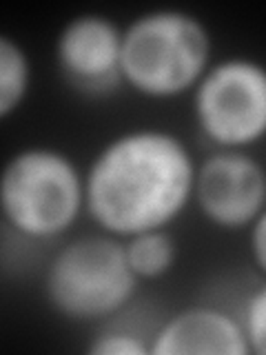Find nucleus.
<instances>
[{"instance_id":"1","label":"nucleus","mask_w":266,"mask_h":355,"mask_svg":"<svg viewBox=\"0 0 266 355\" xmlns=\"http://www.w3.org/2000/svg\"><path fill=\"white\" fill-rule=\"evenodd\" d=\"M197 162L166 129H131L96 153L85 175L87 214L100 231L127 240L166 229L193 200Z\"/></svg>"},{"instance_id":"2","label":"nucleus","mask_w":266,"mask_h":355,"mask_svg":"<svg viewBox=\"0 0 266 355\" xmlns=\"http://www.w3.org/2000/svg\"><path fill=\"white\" fill-rule=\"evenodd\" d=\"M213 38L206 25L184 9H153L125 27L122 83L151 100L193 92L209 71Z\"/></svg>"},{"instance_id":"3","label":"nucleus","mask_w":266,"mask_h":355,"mask_svg":"<svg viewBox=\"0 0 266 355\" xmlns=\"http://www.w3.org/2000/svg\"><path fill=\"white\" fill-rule=\"evenodd\" d=\"M0 207L7 225L29 240L69 231L87 209L85 175L73 158L53 147H27L7 160L0 178Z\"/></svg>"},{"instance_id":"4","label":"nucleus","mask_w":266,"mask_h":355,"mask_svg":"<svg viewBox=\"0 0 266 355\" xmlns=\"http://www.w3.org/2000/svg\"><path fill=\"white\" fill-rule=\"evenodd\" d=\"M125 240L109 233L76 238L53 255L44 271V297L71 322H96L116 315L138 291Z\"/></svg>"},{"instance_id":"5","label":"nucleus","mask_w":266,"mask_h":355,"mask_svg":"<svg viewBox=\"0 0 266 355\" xmlns=\"http://www.w3.org/2000/svg\"><path fill=\"white\" fill-rule=\"evenodd\" d=\"M193 118L218 149L247 151L266 138V64L218 60L193 89Z\"/></svg>"},{"instance_id":"6","label":"nucleus","mask_w":266,"mask_h":355,"mask_svg":"<svg viewBox=\"0 0 266 355\" xmlns=\"http://www.w3.org/2000/svg\"><path fill=\"white\" fill-rule=\"evenodd\" d=\"M193 200L213 227L247 229L266 209L264 166L247 151L218 149L197 162Z\"/></svg>"},{"instance_id":"7","label":"nucleus","mask_w":266,"mask_h":355,"mask_svg":"<svg viewBox=\"0 0 266 355\" xmlns=\"http://www.w3.org/2000/svg\"><path fill=\"white\" fill-rule=\"evenodd\" d=\"M122 36L125 29L103 14H80L64 22L55 60L69 87L87 96L114 92L122 83Z\"/></svg>"},{"instance_id":"8","label":"nucleus","mask_w":266,"mask_h":355,"mask_svg":"<svg viewBox=\"0 0 266 355\" xmlns=\"http://www.w3.org/2000/svg\"><path fill=\"white\" fill-rule=\"evenodd\" d=\"M151 355H249L242 322L215 306H186L153 333Z\"/></svg>"},{"instance_id":"9","label":"nucleus","mask_w":266,"mask_h":355,"mask_svg":"<svg viewBox=\"0 0 266 355\" xmlns=\"http://www.w3.org/2000/svg\"><path fill=\"white\" fill-rule=\"evenodd\" d=\"M127 260L140 282L160 280L177 260V244L166 229L144 231L125 240Z\"/></svg>"},{"instance_id":"10","label":"nucleus","mask_w":266,"mask_h":355,"mask_svg":"<svg viewBox=\"0 0 266 355\" xmlns=\"http://www.w3.org/2000/svg\"><path fill=\"white\" fill-rule=\"evenodd\" d=\"M31 89V60L25 47L7 33L0 36V118L22 107Z\"/></svg>"},{"instance_id":"11","label":"nucleus","mask_w":266,"mask_h":355,"mask_svg":"<svg viewBox=\"0 0 266 355\" xmlns=\"http://www.w3.org/2000/svg\"><path fill=\"white\" fill-rule=\"evenodd\" d=\"M240 322L251 353L266 355V282L247 297Z\"/></svg>"},{"instance_id":"12","label":"nucleus","mask_w":266,"mask_h":355,"mask_svg":"<svg viewBox=\"0 0 266 355\" xmlns=\"http://www.w3.org/2000/svg\"><path fill=\"white\" fill-rule=\"evenodd\" d=\"M91 355H147L149 344H144L138 336L127 331H107L87 347Z\"/></svg>"},{"instance_id":"13","label":"nucleus","mask_w":266,"mask_h":355,"mask_svg":"<svg viewBox=\"0 0 266 355\" xmlns=\"http://www.w3.org/2000/svg\"><path fill=\"white\" fill-rule=\"evenodd\" d=\"M249 249L251 260L258 266V271L266 275V209L255 218V222L249 227Z\"/></svg>"}]
</instances>
